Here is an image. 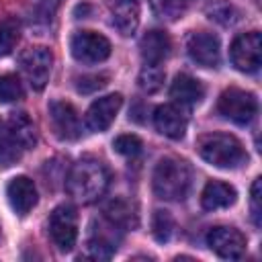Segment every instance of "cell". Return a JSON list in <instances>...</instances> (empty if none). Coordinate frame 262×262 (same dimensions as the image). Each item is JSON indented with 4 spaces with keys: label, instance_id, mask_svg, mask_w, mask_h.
<instances>
[{
    "label": "cell",
    "instance_id": "obj_1",
    "mask_svg": "<svg viewBox=\"0 0 262 262\" xmlns=\"http://www.w3.org/2000/svg\"><path fill=\"white\" fill-rule=\"evenodd\" d=\"M37 143V131L27 113H10L0 121V166L16 164Z\"/></svg>",
    "mask_w": 262,
    "mask_h": 262
},
{
    "label": "cell",
    "instance_id": "obj_2",
    "mask_svg": "<svg viewBox=\"0 0 262 262\" xmlns=\"http://www.w3.org/2000/svg\"><path fill=\"white\" fill-rule=\"evenodd\" d=\"M108 188V172L98 160H80L72 166L68 178H66V190L68 194L82 203H94L98 201Z\"/></svg>",
    "mask_w": 262,
    "mask_h": 262
},
{
    "label": "cell",
    "instance_id": "obj_3",
    "mask_svg": "<svg viewBox=\"0 0 262 262\" xmlns=\"http://www.w3.org/2000/svg\"><path fill=\"white\" fill-rule=\"evenodd\" d=\"M199 156L221 170H235L248 162V154L242 141L229 133H205L196 141Z\"/></svg>",
    "mask_w": 262,
    "mask_h": 262
},
{
    "label": "cell",
    "instance_id": "obj_4",
    "mask_svg": "<svg viewBox=\"0 0 262 262\" xmlns=\"http://www.w3.org/2000/svg\"><path fill=\"white\" fill-rule=\"evenodd\" d=\"M151 186L162 201H182L190 188V168L178 158H162L154 168Z\"/></svg>",
    "mask_w": 262,
    "mask_h": 262
},
{
    "label": "cell",
    "instance_id": "obj_5",
    "mask_svg": "<svg viewBox=\"0 0 262 262\" xmlns=\"http://www.w3.org/2000/svg\"><path fill=\"white\" fill-rule=\"evenodd\" d=\"M219 113L235 125H248L258 113V100L252 92L242 88H227L217 100Z\"/></svg>",
    "mask_w": 262,
    "mask_h": 262
},
{
    "label": "cell",
    "instance_id": "obj_6",
    "mask_svg": "<svg viewBox=\"0 0 262 262\" xmlns=\"http://www.w3.org/2000/svg\"><path fill=\"white\" fill-rule=\"evenodd\" d=\"M18 63L33 90H43L47 86L51 76V66H53V55L47 47L35 45L25 49L18 57Z\"/></svg>",
    "mask_w": 262,
    "mask_h": 262
},
{
    "label": "cell",
    "instance_id": "obj_7",
    "mask_svg": "<svg viewBox=\"0 0 262 262\" xmlns=\"http://www.w3.org/2000/svg\"><path fill=\"white\" fill-rule=\"evenodd\" d=\"M229 59L235 70L244 74H256L262 63V39L258 31L237 35L229 47Z\"/></svg>",
    "mask_w": 262,
    "mask_h": 262
},
{
    "label": "cell",
    "instance_id": "obj_8",
    "mask_svg": "<svg viewBox=\"0 0 262 262\" xmlns=\"http://www.w3.org/2000/svg\"><path fill=\"white\" fill-rule=\"evenodd\" d=\"M49 235L57 250L70 252L78 239V213L72 205H59L49 215Z\"/></svg>",
    "mask_w": 262,
    "mask_h": 262
},
{
    "label": "cell",
    "instance_id": "obj_9",
    "mask_svg": "<svg viewBox=\"0 0 262 262\" xmlns=\"http://www.w3.org/2000/svg\"><path fill=\"white\" fill-rule=\"evenodd\" d=\"M70 51L76 61L100 63L111 55V41L94 31H78L70 39Z\"/></svg>",
    "mask_w": 262,
    "mask_h": 262
},
{
    "label": "cell",
    "instance_id": "obj_10",
    "mask_svg": "<svg viewBox=\"0 0 262 262\" xmlns=\"http://www.w3.org/2000/svg\"><path fill=\"white\" fill-rule=\"evenodd\" d=\"M186 53L201 68H217L221 61L219 37L207 31H194L186 39Z\"/></svg>",
    "mask_w": 262,
    "mask_h": 262
},
{
    "label": "cell",
    "instance_id": "obj_11",
    "mask_svg": "<svg viewBox=\"0 0 262 262\" xmlns=\"http://www.w3.org/2000/svg\"><path fill=\"white\" fill-rule=\"evenodd\" d=\"M207 246L225 260H237L244 256L246 252V235L235 229V227H227V225H219L213 227L207 233Z\"/></svg>",
    "mask_w": 262,
    "mask_h": 262
},
{
    "label": "cell",
    "instance_id": "obj_12",
    "mask_svg": "<svg viewBox=\"0 0 262 262\" xmlns=\"http://www.w3.org/2000/svg\"><path fill=\"white\" fill-rule=\"evenodd\" d=\"M49 119L55 135L63 141H74L82 133L80 117L76 108L66 100H51L49 102Z\"/></svg>",
    "mask_w": 262,
    "mask_h": 262
},
{
    "label": "cell",
    "instance_id": "obj_13",
    "mask_svg": "<svg viewBox=\"0 0 262 262\" xmlns=\"http://www.w3.org/2000/svg\"><path fill=\"white\" fill-rule=\"evenodd\" d=\"M154 125L168 139H182L188 127V115L182 104H160L154 111Z\"/></svg>",
    "mask_w": 262,
    "mask_h": 262
},
{
    "label": "cell",
    "instance_id": "obj_14",
    "mask_svg": "<svg viewBox=\"0 0 262 262\" xmlns=\"http://www.w3.org/2000/svg\"><path fill=\"white\" fill-rule=\"evenodd\" d=\"M121 104H123V96L121 94H106V96L96 98L90 104V108L86 111L88 129L90 131H106L113 125Z\"/></svg>",
    "mask_w": 262,
    "mask_h": 262
},
{
    "label": "cell",
    "instance_id": "obj_15",
    "mask_svg": "<svg viewBox=\"0 0 262 262\" xmlns=\"http://www.w3.org/2000/svg\"><path fill=\"white\" fill-rule=\"evenodd\" d=\"M111 23L123 35L131 37L139 25V0H106Z\"/></svg>",
    "mask_w": 262,
    "mask_h": 262
},
{
    "label": "cell",
    "instance_id": "obj_16",
    "mask_svg": "<svg viewBox=\"0 0 262 262\" xmlns=\"http://www.w3.org/2000/svg\"><path fill=\"white\" fill-rule=\"evenodd\" d=\"M6 196L14 213L27 215L37 205V186L29 176H14L6 186Z\"/></svg>",
    "mask_w": 262,
    "mask_h": 262
},
{
    "label": "cell",
    "instance_id": "obj_17",
    "mask_svg": "<svg viewBox=\"0 0 262 262\" xmlns=\"http://www.w3.org/2000/svg\"><path fill=\"white\" fill-rule=\"evenodd\" d=\"M170 49H172V41H170L168 33L158 31V29L145 33L139 41V53L145 63L160 66L170 55Z\"/></svg>",
    "mask_w": 262,
    "mask_h": 262
},
{
    "label": "cell",
    "instance_id": "obj_18",
    "mask_svg": "<svg viewBox=\"0 0 262 262\" xmlns=\"http://www.w3.org/2000/svg\"><path fill=\"white\" fill-rule=\"evenodd\" d=\"M170 98H174V102L182 106L196 104L205 98V86L188 74H178L170 86Z\"/></svg>",
    "mask_w": 262,
    "mask_h": 262
},
{
    "label": "cell",
    "instance_id": "obj_19",
    "mask_svg": "<svg viewBox=\"0 0 262 262\" xmlns=\"http://www.w3.org/2000/svg\"><path fill=\"white\" fill-rule=\"evenodd\" d=\"M237 199V192L231 184L221 182V180H211L205 184L203 192H201V205L207 211H215V209H225L229 205H233Z\"/></svg>",
    "mask_w": 262,
    "mask_h": 262
},
{
    "label": "cell",
    "instance_id": "obj_20",
    "mask_svg": "<svg viewBox=\"0 0 262 262\" xmlns=\"http://www.w3.org/2000/svg\"><path fill=\"white\" fill-rule=\"evenodd\" d=\"M104 215H106L108 223H113L115 227H121V229H129V227H135L137 225L135 207L129 201H125V199L111 201L104 207Z\"/></svg>",
    "mask_w": 262,
    "mask_h": 262
},
{
    "label": "cell",
    "instance_id": "obj_21",
    "mask_svg": "<svg viewBox=\"0 0 262 262\" xmlns=\"http://www.w3.org/2000/svg\"><path fill=\"white\" fill-rule=\"evenodd\" d=\"M117 246H115V239L106 235L104 229H94L88 244H86V252H84V258H92V260H108L113 254H115Z\"/></svg>",
    "mask_w": 262,
    "mask_h": 262
},
{
    "label": "cell",
    "instance_id": "obj_22",
    "mask_svg": "<svg viewBox=\"0 0 262 262\" xmlns=\"http://www.w3.org/2000/svg\"><path fill=\"white\" fill-rule=\"evenodd\" d=\"M192 0H151V10L156 16L166 18V20H176L186 12Z\"/></svg>",
    "mask_w": 262,
    "mask_h": 262
},
{
    "label": "cell",
    "instance_id": "obj_23",
    "mask_svg": "<svg viewBox=\"0 0 262 262\" xmlns=\"http://www.w3.org/2000/svg\"><path fill=\"white\" fill-rule=\"evenodd\" d=\"M20 37V25L16 18H6L0 23V57L8 55Z\"/></svg>",
    "mask_w": 262,
    "mask_h": 262
},
{
    "label": "cell",
    "instance_id": "obj_24",
    "mask_svg": "<svg viewBox=\"0 0 262 262\" xmlns=\"http://www.w3.org/2000/svg\"><path fill=\"white\" fill-rule=\"evenodd\" d=\"M139 88L147 94H154L162 88L164 84V70L160 66H154V63H145L143 70L139 72Z\"/></svg>",
    "mask_w": 262,
    "mask_h": 262
},
{
    "label": "cell",
    "instance_id": "obj_25",
    "mask_svg": "<svg viewBox=\"0 0 262 262\" xmlns=\"http://www.w3.org/2000/svg\"><path fill=\"white\" fill-rule=\"evenodd\" d=\"M174 231V219L170 217L168 211H156L151 217V233L158 242H168Z\"/></svg>",
    "mask_w": 262,
    "mask_h": 262
},
{
    "label": "cell",
    "instance_id": "obj_26",
    "mask_svg": "<svg viewBox=\"0 0 262 262\" xmlns=\"http://www.w3.org/2000/svg\"><path fill=\"white\" fill-rule=\"evenodd\" d=\"M23 84L14 74L0 76V102H16L23 98Z\"/></svg>",
    "mask_w": 262,
    "mask_h": 262
},
{
    "label": "cell",
    "instance_id": "obj_27",
    "mask_svg": "<svg viewBox=\"0 0 262 262\" xmlns=\"http://www.w3.org/2000/svg\"><path fill=\"white\" fill-rule=\"evenodd\" d=\"M207 12L211 20H217L221 25H233L237 20V10L229 2H223V0H215L213 4H209Z\"/></svg>",
    "mask_w": 262,
    "mask_h": 262
},
{
    "label": "cell",
    "instance_id": "obj_28",
    "mask_svg": "<svg viewBox=\"0 0 262 262\" xmlns=\"http://www.w3.org/2000/svg\"><path fill=\"white\" fill-rule=\"evenodd\" d=\"M113 149L125 158H135L141 154V139L137 135H119L115 141H113Z\"/></svg>",
    "mask_w": 262,
    "mask_h": 262
},
{
    "label": "cell",
    "instance_id": "obj_29",
    "mask_svg": "<svg viewBox=\"0 0 262 262\" xmlns=\"http://www.w3.org/2000/svg\"><path fill=\"white\" fill-rule=\"evenodd\" d=\"M260 199H262V178H256L252 184V194H250V213H252V221L256 227H260V223H262Z\"/></svg>",
    "mask_w": 262,
    "mask_h": 262
},
{
    "label": "cell",
    "instance_id": "obj_30",
    "mask_svg": "<svg viewBox=\"0 0 262 262\" xmlns=\"http://www.w3.org/2000/svg\"><path fill=\"white\" fill-rule=\"evenodd\" d=\"M106 80H108L106 74H90V76H82V78H78L76 88H78V92L88 94V92H94V90L102 88V86L106 84Z\"/></svg>",
    "mask_w": 262,
    "mask_h": 262
}]
</instances>
